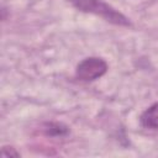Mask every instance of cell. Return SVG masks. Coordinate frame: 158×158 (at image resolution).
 <instances>
[{"label":"cell","instance_id":"5b68a950","mask_svg":"<svg viewBox=\"0 0 158 158\" xmlns=\"http://www.w3.org/2000/svg\"><path fill=\"white\" fill-rule=\"evenodd\" d=\"M1 156L4 158H9V157H20V153L14 148V147H9V146H4L1 148Z\"/></svg>","mask_w":158,"mask_h":158},{"label":"cell","instance_id":"3957f363","mask_svg":"<svg viewBox=\"0 0 158 158\" xmlns=\"http://www.w3.org/2000/svg\"><path fill=\"white\" fill-rule=\"evenodd\" d=\"M139 121L144 128L158 130V102H154L148 109H146L142 112Z\"/></svg>","mask_w":158,"mask_h":158},{"label":"cell","instance_id":"277c9868","mask_svg":"<svg viewBox=\"0 0 158 158\" xmlns=\"http://www.w3.org/2000/svg\"><path fill=\"white\" fill-rule=\"evenodd\" d=\"M42 132L48 137H64L69 133L68 126L62 122H46L42 126Z\"/></svg>","mask_w":158,"mask_h":158},{"label":"cell","instance_id":"7a4b0ae2","mask_svg":"<svg viewBox=\"0 0 158 158\" xmlns=\"http://www.w3.org/2000/svg\"><path fill=\"white\" fill-rule=\"evenodd\" d=\"M107 63L100 57H88L83 59L75 69L77 79L81 81H93L101 78L107 72Z\"/></svg>","mask_w":158,"mask_h":158},{"label":"cell","instance_id":"6da1fadb","mask_svg":"<svg viewBox=\"0 0 158 158\" xmlns=\"http://www.w3.org/2000/svg\"><path fill=\"white\" fill-rule=\"evenodd\" d=\"M68 2L78 11L100 16L112 25L122 27L131 26V21L128 17H126L122 12H120L104 0H68Z\"/></svg>","mask_w":158,"mask_h":158}]
</instances>
